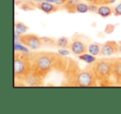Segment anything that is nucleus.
Wrapping results in <instances>:
<instances>
[{"label": "nucleus", "mask_w": 121, "mask_h": 114, "mask_svg": "<svg viewBox=\"0 0 121 114\" xmlns=\"http://www.w3.org/2000/svg\"><path fill=\"white\" fill-rule=\"evenodd\" d=\"M32 74L45 79L52 70L63 72L68 64V58L59 53L39 51L29 53Z\"/></svg>", "instance_id": "nucleus-1"}, {"label": "nucleus", "mask_w": 121, "mask_h": 114, "mask_svg": "<svg viewBox=\"0 0 121 114\" xmlns=\"http://www.w3.org/2000/svg\"><path fill=\"white\" fill-rule=\"evenodd\" d=\"M88 66L92 70L98 82L100 83V85H113L112 78H111L112 77L111 59L109 58L96 59L94 63L89 65Z\"/></svg>", "instance_id": "nucleus-2"}, {"label": "nucleus", "mask_w": 121, "mask_h": 114, "mask_svg": "<svg viewBox=\"0 0 121 114\" xmlns=\"http://www.w3.org/2000/svg\"><path fill=\"white\" fill-rule=\"evenodd\" d=\"M14 79L16 81L24 82L32 73L29 52L15 51L13 61Z\"/></svg>", "instance_id": "nucleus-3"}, {"label": "nucleus", "mask_w": 121, "mask_h": 114, "mask_svg": "<svg viewBox=\"0 0 121 114\" xmlns=\"http://www.w3.org/2000/svg\"><path fill=\"white\" fill-rule=\"evenodd\" d=\"M98 81L89 66L85 69H81L76 80L75 87H95Z\"/></svg>", "instance_id": "nucleus-4"}, {"label": "nucleus", "mask_w": 121, "mask_h": 114, "mask_svg": "<svg viewBox=\"0 0 121 114\" xmlns=\"http://www.w3.org/2000/svg\"><path fill=\"white\" fill-rule=\"evenodd\" d=\"M88 42L86 37L82 35L75 34L72 37L69 49L73 54L76 55H82L88 52Z\"/></svg>", "instance_id": "nucleus-5"}, {"label": "nucleus", "mask_w": 121, "mask_h": 114, "mask_svg": "<svg viewBox=\"0 0 121 114\" xmlns=\"http://www.w3.org/2000/svg\"><path fill=\"white\" fill-rule=\"evenodd\" d=\"M19 41L30 50H37L43 46L42 38L35 34H22L21 35Z\"/></svg>", "instance_id": "nucleus-6"}, {"label": "nucleus", "mask_w": 121, "mask_h": 114, "mask_svg": "<svg viewBox=\"0 0 121 114\" xmlns=\"http://www.w3.org/2000/svg\"><path fill=\"white\" fill-rule=\"evenodd\" d=\"M113 84L121 85V57L111 58Z\"/></svg>", "instance_id": "nucleus-7"}, {"label": "nucleus", "mask_w": 121, "mask_h": 114, "mask_svg": "<svg viewBox=\"0 0 121 114\" xmlns=\"http://www.w3.org/2000/svg\"><path fill=\"white\" fill-rule=\"evenodd\" d=\"M119 53V42L114 41H108L105 43L102 44L100 55L102 56H111L113 55Z\"/></svg>", "instance_id": "nucleus-8"}, {"label": "nucleus", "mask_w": 121, "mask_h": 114, "mask_svg": "<svg viewBox=\"0 0 121 114\" xmlns=\"http://www.w3.org/2000/svg\"><path fill=\"white\" fill-rule=\"evenodd\" d=\"M32 4L35 8L42 10V12H46L47 14L52 13V12H56L60 9V5L52 4L50 2H47V1H42V2H32Z\"/></svg>", "instance_id": "nucleus-9"}, {"label": "nucleus", "mask_w": 121, "mask_h": 114, "mask_svg": "<svg viewBox=\"0 0 121 114\" xmlns=\"http://www.w3.org/2000/svg\"><path fill=\"white\" fill-rule=\"evenodd\" d=\"M44 79L34 74H31L27 79L24 80L23 83H25L26 85L30 86V87H39V86L43 85Z\"/></svg>", "instance_id": "nucleus-10"}, {"label": "nucleus", "mask_w": 121, "mask_h": 114, "mask_svg": "<svg viewBox=\"0 0 121 114\" xmlns=\"http://www.w3.org/2000/svg\"><path fill=\"white\" fill-rule=\"evenodd\" d=\"M114 13V8H111L108 5H100L97 11V14L102 17H108Z\"/></svg>", "instance_id": "nucleus-11"}, {"label": "nucleus", "mask_w": 121, "mask_h": 114, "mask_svg": "<svg viewBox=\"0 0 121 114\" xmlns=\"http://www.w3.org/2000/svg\"><path fill=\"white\" fill-rule=\"evenodd\" d=\"M101 48H102V44L97 43V42H92L88 46V52L95 56L100 55Z\"/></svg>", "instance_id": "nucleus-12"}, {"label": "nucleus", "mask_w": 121, "mask_h": 114, "mask_svg": "<svg viewBox=\"0 0 121 114\" xmlns=\"http://www.w3.org/2000/svg\"><path fill=\"white\" fill-rule=\"evenodd\" d=\"M81 2V0H67L63 4L64 8L69 13H75V9L77 4Z\"/></svg>", "instance_id": "nucleus-13"}, {"label": "nucleus", "mask_w": 121, "mask_h": 114, "mask_svg": "<svg viewBox=\"0 0 121 114\" xmlns=\"http://www.w3.org/2000/svg\"><path fill=\"white\" fill-rule=\"evenodd\" d=\"M71 41L69 39L65 37H61L56 40V47L58 48H63V49H69Z\"/></svg>", "instance_id": "nucleus-14"}, {"label": "nucleus", "mask_w": 121, "mask_h": 114, "mask_svg": "<svg viewBox=\"0 0 121 114\" xmlns=\"http://www.w3.org/2000/svg\"><path fill=\"white\" fill-rule=\"evenodd\" d=\"M78 58H79L81 61H84V62H86V64H88V65L92 64V63H94L95 61H96V58L95 55H91V54H88V53L80 55L79 56H78Z\"/></svg>", "instance_id": "nucleus-15"}, {"label": "nucleus", "mask_w": 121, "mask_h": 114, "mask_svg": "<svg viewBox=\"0 0 121 114\" xmlns=\"http://www.w3.org/2000/svg\"><path fill=\"white\" fill-rule=\"evenodd\" d=\"M28 30V27L27 25L23 23V22H15L14 23V31L19 33L20 35H22V34H25L26 32Z\"/></svg>", "instance_id": "nucleus-16"}, {"label": "nucleus", "mask_w": 121, "mask_h": 114, "mask_svg": "<svg viewBox=\"0 0 121 114\" xmlns=\"http://www.w3.org/2000/svg\"><path fill=\"white\" fill-rule=\"evenodd\" d=\"M42 41L43 45L48 47H56V40L49 37H42Z\"/></svg>", "instance_id": "nucleus-17"}, {"label": "nucleus", "mask_w": 121, "mask_h": 114, "mask_svg": "<svg viewBox=\"0 0 121 114\" xmlns=\"http://www.w3.org/2000/svg\"><path fill=\"white\" fill-rule=\"evenodd\" d=\"M87 12H89V5L81 1L77 4L75 9V13H86Z\"/></svg>", "instance_id": "nucleus-18"}, {"label": "nucleus", "mask_w": 121, "mask_h": 114, "mask_svg": "<svg viewBox=\"0 0 121 114\" xmlns=\"http://www.w3.org/2000/svg\"><path fill=\"white\" fill-rule=\"evenodd\" d=\"M83 1L89 2L91 4H96L98 6H100V5H108L109 4H112L115 0H83Z\"/></svg>", "instance_id": "nucleus-19"}, {"label": "nucleus", "mask_w": 121, "mask_h": 114, "mask_svg": "<svg viewBox=\"0 0 121 114\" xmlns=\"http://www.w3.org/2000/svg\"><path fill=\"white\" fill-rule=\"evenodd\" d=\"M14 50L15 51L20 52H29L28 49L26 45H24L21 41H14Z\"/></svg>", "instance_id": "nucleus-20"}, {"label": "nucleus", "mask_w": 121, "mask_h": 114, "mask_svg": "<svg viewBox=\"0 0 121 114\" xmlns=\"http://www.w3.org/2000/svg\"><path fill=\"white\" fill-rule=\"evenodd\" d=\"M114 28H115V26L113 25V24H107L105 27V29H104V32L106 34H111L114 32Z\"/></svg>", "instance_id": "nucleus-21"}, {"label": "nucleus", "mask_w": 121, "mask_h": 114, "mask_svg": "<svg viewBox=\"0 0 121 114\" xmlns=\"http://www.w3.org/2000/svg\"><path fill=\"white\" fill-rule=\"evenodd\" d=\"M114 15L116 17L121 16V3L114 8Z\"/></svg>", "instance_id": "nucleus-22"}, {"label": "nucleus", "mask_w": 121, "mask_h": 114, "mask_svg": "<svg viewBox=\"0 0 121 114\" xmlns=\"http://www.w3.org/2000/svg\"><path fill=\"white\" fill-rule=\"evenodd\" d=\"M71 50H67V49H63V48H60L58 50V53L61 55H64V56H66V55H70L71 54Z\"/></svg>", "instance_id": "nucleus-23"}, {"label": "nucleus", "mask_w": 121, "mask_h": 114, "mask_svg": "<svg viewBox=\"0 0 121 114\" xmlns=\"http://www.w3.org/2000/svg\"><path fill=\"white\" fill-rule=\"evenodd\" d=\"M98 8H99V6L96 5V4H90L89 5V12H93L95 13H97Z\"/></svg>", "instance_id": "nucleus-24"}, {"label": "nucleus", "mask_w": 121, "mask_h": 114, "mask_svg": "<svg viewBox=\"0 0 121 114\" xmlns=\"http://www.w3.org/2000/svg\"><path fill=\"white\" fill-rule=\"evenodd\" d=\"M119 53H121V41H119Z\"/></svg>", "instance_id": "nucleus-25"}, {"label": "nucleus", "mask_w": 121, "mask_h": 114, "mask_svg": "<svg viewBox=\"0 0 121 114\" xmlns=\"http://www.w3.org/2000/svg\"><path fill=\"white\" fill-rule=\"evenodd\" d=\"M65 1H67V0H65Z\"/></svg>", "instance_id": "nucleus-26"}]
</instances>
